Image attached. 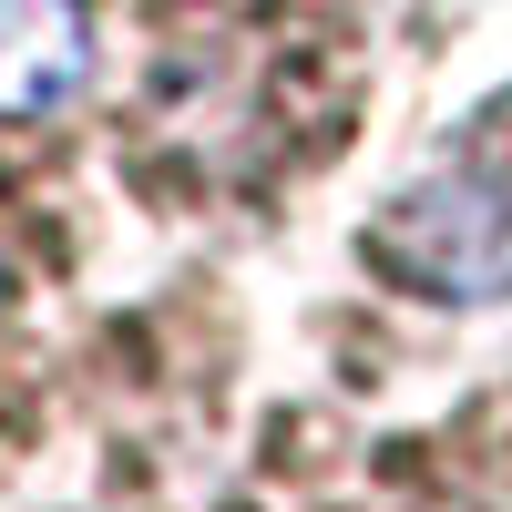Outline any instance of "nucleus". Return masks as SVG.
<instances>
[{
	"mask_svg": "<svg viewBox=\"0 0 512 512\" xmlns=\"http://www.w3.org/2000/svg\"><path fill=\"white\" fill-rule=\"evenodd\" d=\"M379 256L431 297H512V185L502 175H431L379 226Z\"/></svg>",
	"mask_w": 512,
	"mask_h": 512,
	"instance_id": "nucleus-1",
	"label": "nucleus"
},
{
	"mask_svg": "<svg viewBox=\"0 0 512 512\" xmlns=\"http://www.w3.org/2000/svg\"><path fill=\"white\" fill-rule=\"evenodd\" d=\"M82 62H93V31L72 0H0V113H52Z\"/></svg>",
	"mask_w": 512,
	"mask_h": 512,
	"instance_id": "nucleus-2",
	"label": "nucleus"
}]
</instances>
